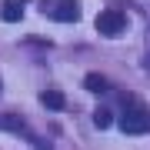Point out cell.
<instances>
[{
    "instance_id": "7",
    "label": "cell",
    "mask_w": 150,
    "mask_h": 150,
    "mask_svg": "<svg viewBox=\"0 0 150 150\" xmlns=\"http://www.w3.org/2000/svg\"><path fill=\"white\" fill-rule=\"evenodd\" d=\"M83 87L87 90H93V93H100V90H107V77H100V74H87V80H83Z\"/></svg>"
},
{
    "instance_id": "6",
    "label": "cell",
    "mask_w": 150,
    "mask_h": 150,
    "mask_svg": "<svg viewBox=\"0 0 150 150\" xmlns=\"http://www.w3.org/2000/svg\"><path fill=\"white\" fill-rule=\"evenodd\" d=\"M0 127H7V130H27V120L20 117V113H0Z\"/></svg>"
},
{
    "instance_id": "8",
    "label": "cell",
    "mask_w": 150,
    "mask_h": 150,
    "mask_svg": "<svg viewBox=\"0 0 150 150\" xmlns=\"http://www.w3.org/2000/svg\"><path fill=\"white\" fill-rule=\"evenodd\" d=\"M110 120H113V117H110V110H97V113H93V123H97L100 130H103V127H110Z\"/></svg>"
},
{
    "instance_id": "9",
    "label": "cell",
    "mask_w": 150,
    "mask_h": 150,
    "mask_svg": "<svg viewBox=\"0 0 150 150\" xmlns=\"http://www.w3.org/2000/svg\"><path fill=\"white\" fill-rule=\"evenodd\" d=\"M0 90H4V83H0Z\"/></svg>"
},
{
    "instance_id": "10",
    "label": "cell",
    "mask_w": 150,
    "mask_h": 150,
    "mask_svg": "<svg viewBox=\"0 0 150 150\" xmlns=\"http://www.w3.org/2000/svg\"><path fill=\"white\" fill-rule=\"evenodd\" d=\"M17 4H20V0H17Z\"/></svg>"
},
{
    "instance_id": "1",
    "label": "cell",
    "mask_w": 150,
    "mask_h": 150,
    "mask_svg": "<svg viewBox=\"0 0 150 150\" xmlns=\"http://www.w3.org/2000/svg\"><path fill=\"white\" fill-rule=\"evenodd\" d=\"M120 130L123 134H147L150 130V110L140 100H130V107L123 110V117H120Z\"/></svg>"
},
{
    "instance_id": "4",
    "label": "cell",
    "mask_w": 150,
    "mask_h": 150,
    "mask_svg": "<svg viewBox=\"0 0 150 150\" xmlns=\"http://www.w3.org/2000/svg\"><path fill=\"white\" fill-rule=\"evenodd\" d=\"M0 20H7V23H20V20H23V4H17V0L0 4Z\"/></svg>"
},
{
    "instance_id": "3",
    "label": "cell",
    "mask_w": 150,
    "mask_h": 150,
    "mask_svg": "<svg viewBox=\"0 0 150 150\" xmlns=\"http://www.w3.org/2000/svg\"><path fill=\"white\" fill-rule=\"evenodd\" d=\"M40 10L47 13L50 20H60V23H74V20H80V7H77L74 0H43Z\"/></svg>"
},
{
    "instance_id": "2",
    "label": "cell",
    "mask_w": 150,
    "mask_h": 150,
    "mask_svg": "<svg viewBox=\"0 0 150 150\" xmlns=\"http://www.w3.org/2000/svg\"><path fill=\"white\" fill-rule=\"evenodd\" d=\"M97 30H100L103 37H120V33L127 30V13L117 10V7L100 10V13H97Z\"/></svg>"
},
{
    "instance_id": "5",
    "label": "cell",
    "mask_w": 150,
    "mask_h": 150,
    "mask_svg": "<svg viewBox=\"0 0 150 150\" xmlns=\"http://www.w3.org/2000/svg\"><path fill=\"white\" fill-rule=\"evenodd\" d=\"M40 103H43V107H47V110H64V93H60V90H43L40 93Z\"/></svg>"
}]
</instances>
